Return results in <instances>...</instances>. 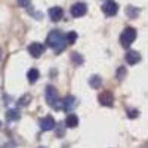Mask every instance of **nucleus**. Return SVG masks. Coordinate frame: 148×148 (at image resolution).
I'll list each match as a JSON object with an SVG mask.
<instances>
[{
  "label": "nucleus",
  "mask_w": 148,
  "mask_h": 148,
  "mask_svg": "<svg viewBox=\"0 0 148 148\" xmlns=\"http://www.w3.org/2000/svg\"><path fill=\"white\" fill-rule=\"evenodd\" d=\"M0 58H2V51H0Z\"/></svg>",
  "instance_id": "5701e85b"
},
{
  "label": "nucleus",
  "mask_w": 148,
  "mask_h": 148,
  "mask_svg": "<svg viewBox=\"0 0 148 148\" xmlns=\"http://www.w3.org/2000/svg\"><path fill=\"white\" fill-rule=\"evenodd\" d=\"M49 16H51L52 21H59L61 18H62V9H61L59 6H55V8H51V10H49Z\"/></svg>",
  "instance_id": "9d476101"
},
{
  "label": "nucleus",
  "mask_w": 148,
  "mask_h": 148,
  "mask_svg": "<svg viewBox=\"0 0 148 148\" xmlns=\"http://www.w3.org/2000/svg\"><path fill=\"white\" fill-rule=\"evenodd\" d=\"M28 99H30L28 95H27V96H22L21 99H19V105H27V104H28Z\"/></svg>",
  "instance_id": "4be33fe9"
},
{
  "label": "nucleus",
  "mask_w": 148,
  "mask_h": 148,
  "mask_svg": "<svg viewBox=\"0 0 148 148\" xmlns=\"http://www.w3.org/2000/svg\"><path fill=\"white\" fill-rule=\"evenodd\" d=\"M6 119H8L9 121L18 120V119H19V113H18V110H9L8 113H6Z\"/></svg>",
  "instance_id": "2eb2a0df"
},
{
  "label": "nucleus",
  "mask_w": 148,
  "mask_h": 148,
  "mask_svg": "<svg viewBox=\"0 0 148 148\" xmlns=\"http://www.w3.org/2000/svg\"><path fill=\"white\" fill-rule=\"evenodd\" d=\"M125 59H126V62H127L129 65H135V64H138L139 61H141V55H139L136 51H129V52L126 53Z\"/></svg>",
  "instance_id": "1a4fd4ad"
},
{
  "label": "nucleus",
  "mask_w": 148,
  "mask_h": 148,
  "mask_svg": "<svg viewBox=\"0 0 148 148\" xmlns=\"http://www.w3.org/2000/svg\"><path fill=\"white\" fill-rule=\"evenodd\" d=\"M125 76H126V68L125 67H120L117 70V79H123Z\"/></svg>",
  "instance_id": "6ab92c4d"
},
{
  "label": "nucleus",
  "mask_w": 148,
  "mask_h": 148,
  "mask_svg": "<svg viewBox=\"0 0 148 148\" xmlns=\"http://www.w3.org/2000/svg\"><path fill=\"white\" fill-rule=\"evenodd\" d=\"M127 116H129L130 119H136V117H138V110H129V111H127Z\"/></svg>",
  "instance_id": "412c9836"
},
{
  "label": "nucleus",
  "mask_w": 148,
  "mask_h": 148,
  "mask_svg": "<svg viewBox=\"0 0 148 148\" xmlns=\"http://www.w3.org/2000/svg\"><path fill=\"white\" fill-rule=\"evenodd\" d=\"M43 51H45V46L40 45V43H33V45L28 46V52H30V55L34 56V58H39V56L43 53Z\"/></svg>",
  "instance_id": "6e6552de"
},
{
  "label": "nucleus",
  "mask_w": 148,
  "mask_h": 148,
  "mask_svg": "<svg viewBox=\"0 0 148 148\" xmlns=\"http://www.w3.org/2000/svg\"><path fill=\"white\" fill-rule=\"evenodd\" d=\"M40 129L42 130H52L53 127H55V120H53V117L52 116H46V117H43L42 120H40Z\"/></svg>",
  "instance_id": "423d86ee"
},
{
  "label": "nucleus",
  "mask_w": 148,
  "mask_h": 148,
  "mask_svg": "<svg viewBox=\"0 0 148 148\" xmlns=\"http://www.w3.org/2000/svg\"><path fill=\"white\" fill-rule=\"evenodd\" d=\"M30 3H31V0H18V5L21 8H28Z\"/></svg>",
  "instance_id": "aec40b11"
},
{
  "label": "nucleus",
  "mask_w": 148,
  "mask_h": 148,
  "mask_svg": "<svg viewBox=\"0 0 148 148\" xmlns=\"http://www.w3.org/2000/svg\"><path fill=\"white\" fill-rule=\"evenodd\" d=\"M39 70H36V68H31L28 73H27V77H28V82L30 83H36L37 80H39Z\"/></svg>",
  "instance_id": "ddd939ff"
},
{
  "label": "nucleus",
  "mask_w": 148,
  "mask_h": 148,
  "mask_svg": "<svg viewBox=\"0 0 148 148\" xmlns=\"http://www.w3.org/2000/svg\"><path fill=\"white\" fill-rule=\"evenodd\" d=\"M62 107L65 111H71V108L76 107V98L74 96H67L65 99L62 101Z\"/></svg>",
  "instance_id": "f8f14e48"
},
{
  "label": "nucleus",
  "mask_w": 148,
  "mask_h": 148,
  "mask_svg": "<svg viewBox=\"0 0 148 148\" xmlns=\"http://www.w3.org/2000/svg\"><path fill=\"white\" fill-rule=\"evenodd\" d=\"M117 10H119V5L116 2H113V0H108V2H105L102 5V12H104L105 15H108V16L116 15Z\"/></svg>",
  "instance_id": "20e7f679"
},
{
  "label": "nucleus",
  "mask_w": 148,
  "mask_h": 148,
  "mask_svg": "<svg viewBox=\"0 0 148 148\" xmlns=\"http://www.w3.org/2000/svg\"><path fill=\"white\" fill-rule=\"evenodd\" d=\"M89 84L92 86L93 89H98V88H99V86L102 84V79H101L99 76H92L90 80H89Z\"/></svg>",
  "instance_id": "4468645a"
},
{
  "label": "nucleus",
  "mask_w": 148,
  "mask_h": 148,
  "mask_svg": "<svg viewBox=\"0 0 148 148\" xmlns=\"http://www.w3.org/2000/svg\"><path fill=\"white\" fill-rule=\"evenodd\" d=\"M76 40H77V33H74V31H71V33H68L67 34V37H65V42L67 43H76Z\"/></svg>",
  "instance_id": "dca6fc26"
},
{
  "label": "nucleus",
  "mask_w": 148,
  "mask_h": 148,
  "mask_svg": "<svg viewBox=\"0 0 148 148\" xmlns=\"http://www.w3.org/2000/svg\"><path fill=\"white\" fill-rule=\"evenodd\" d=\"M71 58H73V61H76V64H77V65L83 64V58H82L79 53H73V55H71Z\"/></svg>",
  "instance_id": "a211bd4d"
},
{
  "label": "nucleus",
  "mask_w": 148,
  "mask_h": 148,
  "mask_svg": "<svg viewBox=\"0 0 148 148\" xmlns=\"http://www.w3.org/2000/svg\"><path fill=\"white\" fill-rule=\"evenodd\" d=\"M86 12H88V6H86L84 3H76V5L71 6V15L76 16V18L83 16Z\"/></svg>",
  "instance_id": "39448f33"
},
{
  "label": "nucleus",
  "mask_w": 148,
  "mask_h": 148,
  "mask_svg": "<svg viewBox=\"0 0 148 148\" xmlns=\"http://www.w3.org/2000/svg\"><path fill=\"white\" fill-rule=\"evenodd\" d=\"M47 45L51 46V47H53L56 52H59V51H62V49L65 47V37H64V34L61 33V31H58V30H53V31H51L49 33V36H47Z\"/></svg>",
  "instance_id": "f257e3e1"
},
{
  "label": "nucleus",
  "mask_w": 148,
  "mask_h": 148,
  "mask_svg": "<svg viewBox=\"0 0 148 148\" xmlns=\"http://www.w3.org/2000/svg\"><path fill=\"white\" fill-rule=\"evenodd\" d=\"M135 39H136V30L132 27H127L120 36V43L123 47H130V45L135 42Z\"/></svg>",
  "instance_id": "f03ea898"
},
{
  "label": "nucleus",
  "mask_w": 148,
  "mask_h": 148,
  "mask_svg": "<svg viewBox=\"0 0 148 148\" xmlns=\"http://www.w3.org/2000/svg\"><path fill=\"white\" fill-rule=\"evenodd\" d=\"M126 14H127L130 18H136V16H138V9H135L133 6H130V8L126 9Z\"/></svg>",
  "instance_id": "f3484780"
},
{
  "label": "nucleus",
  "mask_w": 148,
  "mask_h": 148,
  "mask_svg": "<svg viewBox=\"0 0 148 148\" xmlns=\"http://www.w3.org/2000/svg\"><path fill=\"white\" fill-rule=\"evenodd\" d=\"M45 96H46V102L49 105L55 107L56 105V101H58V92L53 86H47L46 88V92H45Z\"/></svg>",
  "instance_id": "7ed1b4c3"
},
{
  "label": "nucleus",
  "mask_w": 148,
  "mask_h": 148,
  "mask_svg": "<svg viewBox=\"0 0 148 148\" xmlns=\"http://www.w3.org/2000/svg\"><path fill=\"white\" fill-rule=\"evenodd\" d=\"M98 99H99L101 105H105V107H111L114 104V96H113L111 92H102Z\"/></svg>",
  "instance_id": "0eeeda50"
},
{
  "label": "nucleus",
  "mask_w": 148,
  "mask_h": 148,
  "mask_svg": "<svg viewBox=\"0 0 148 148\" xmlns=\"http://www.w3.org/2000/svg\"><path fill=\"white\" fill-rule=\"evenodd\" d=\"M65 125H67V127H71V129L77 127L79 126V117L76 114H68L65 119Z\"/></svg>",
  "instance_id": "9b49d317"
}]
</instances>
